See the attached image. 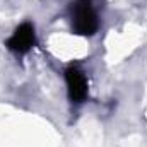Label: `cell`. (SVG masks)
Segmentation results:
<instances>
[{"label": "cell", "instance_id": "obj_1", "mask_svg": "<svg viewBox=\"0 0 147 147\" xmlns=\"http://www.w3.org/2000/svg\"><path fill=\"white\" fill-rule=\"evenodd\" d=\"M72 28L80 36H92L98 28V14L91 3V0H77L72 10Z\"/></svg>", "mask_w": 147, "mask_h": 147}, {"label": "cell", "instance_id": "obj_2", "mask_svg": "<svg viewBox=\"0 0 147 147\" xmlns=\"http://www.w3.org/2000/svg\"><path fill=\"white\" fill-rule=\"evenodd\" d=\"M65 80H67L69 98L74 103H82L87 96V80L84 72L77 67H69L65 70Z\"/></svg>", "mask_w": 147, "mask_h": 147}, {"label": "cell", "instance_id": "obj_3", "mask_svg": "<svg viewBox=\"0 0 147 147\" xmlns=\"http://www.w3.org/2000/svg\"><path fill=\"white\" fill-rule=\"evenodd\" d=\"M34 45V28L29 22L21 24L14 34L7 39V48L16 53H26Z\"/></svg>", "mask_w": 147, "mask_h": 147}]
</instances>
